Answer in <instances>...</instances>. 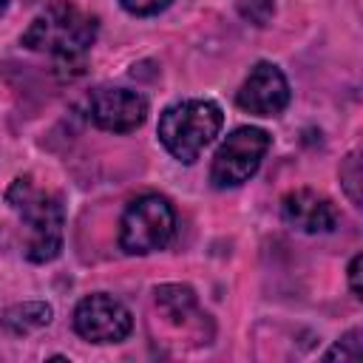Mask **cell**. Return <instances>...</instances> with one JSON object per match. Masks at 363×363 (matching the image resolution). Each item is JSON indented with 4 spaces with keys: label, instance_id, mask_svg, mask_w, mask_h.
<instances>
[{
    "label": "cell",
    "instance_id": "obj_2",
    "mask_svg": "<svg viewBox=\"0 0 363 363\" xmlns=\"http://www.w3.org/2000/svg\"><path fill=\"white\" fill-rule=\"evenodd\" d=\"M6 201L26 227V258L34 264L54 261L62 250V199L40 187L31 176H17L6 190Z\"/></svg>",
    "mask_w": 363,
    "mask_h": 363
},
{
    "label": "cell",
    "instance_id": "obj_9",
    "mask_svg": "<svg viewBox=\"0 0 363 363\" xmlns=\"http://www.w3.org/2000/svg\"><path fill=\"white\" fill-rule=\"evenodd\" d=\"M281 218L301 233H332L337 227V210L335 204L309 187L289 190L281 201Z\"/></svg>",
    "mask_w": 363,
    "mask_h": 363
},
{
    "label": "cell",
    "instance_id": "obj_15",
    "mask_svg": "<svg viewBox=\"0 0 363 363\" xmlns=\"http://www.w3.org/2000/svg\"><path fill=\"white\" fill-rule=\"evenodd\" d=\"M122 3V9L125 11H130V14H139V17H147V14H156V11H162L170 0H119Z\"/></svg>",
    "mask_w": 363,
    "mask_h": 363
},
{
    "label": "cell",
    "instance_id": "obj_3",
    "mask_svg": "<svg viewBox=\"0 0 363 363\" xmlns=\"http://www.w3.org/2000/svg\"><path fill=\"white\" fill-rule=\"evenodd\" d=\"M221 125H224V113L216 102L184 99L164 108V113L159 116V142L173 159L190 164L218 136Z\"/></svg>",
    "mask_w": 363,
    "mask_h": 363
},
{
    "label": "cell",
    "instance_id": "obj_12",
    "mask_svg": "<svg viewBox=\"0 0 363 363\" xmlns=\"http://www.w3.org/2000/svg\"><path fill=\"white\" fill-rule=\"evenodd\" d=\"M238 11L244 20L255 26H267L275 11V0H238Z\"/></svg>",
    "mask_w": 363,
    "mask_h": 363
},
{
    "label": "cell",
    "instance_id": "obj_7",
    "mask_svg": "<svg viewBox=\"0 0 363 363\" xmlns=\"http://www.w3.org/2000/svg\"><path fill=\"white\" fill-rule=\"evenodd\" d=\"M91 119L111 133H130L147 119V99L128 88H96L91 94Z\"/></svg>",
    "mask_w": 363,
    "mask_h": 363
},
{
    "label": "cell",
    "instance_id": "obj_11",
    "mask_svg": "<svg viewBox=\"0 0 363 363\" xmlns=\"http://www.w3.org/2000/svg\"><path fill=\"white\" fill-rule=\"evenodd\" d=\"M156 303L176 320H184L196 309V292L182 284H164L156 289Z\"/></svg>",
    "mask_w": 363,
    "mask_h": 363
},
{
    "label": "cell",
    "instance_id": "obj_14",
    "mask_svg": "<svg viewBox=\"0 0 363 363\" xmlns=\"http://www.w3.org/2000/svg\"><path fill=\"white\" fill-rule=\"evenodd\" d=\"M340 182H343V190L349 193V199L354 204H360V162H357V153H349L343 167H340Z\"/></svg>",
    "mask_w": 363,
    "mask_h": 363
},
{
    "label": "cell",
    "instance_id": "obj_17",
    "mask_svg": "<svg viewBox=\"0 0 363 363\" xmlns=\"http://www.w3.org/2000/svg\"><path fill=\"white\" fill-rule=\"evenodd\" d=\"M3 9H6V0H0V11H3Z\"/></svg>",
    "mask_w": 363,
    "mask_h": 363
},
{
    "label": "cell",
    "instance_id": "obj_13",
    "mask_svg": "<svg viewBox=\"0 0 363 363\" xmlns=\"http://www.w3.org/2000/svg\"><path fill=\"white\" fill-rule=\"evenodd\" d=\"M335 357H340V360H360L363 357V346H360V332L357 329H352L346 337H340L326 352V360H335Z\"/></svg>",
    "mask_w": 363,
    "mask_h": 363
},
{
    "label": "cell",
    "instance_id": "obj_8",
    "mask_svg": "<svg viewBox=\"0 0 363 363\" xmlns=\"http://www.w3.org/2000/svg\"><path fill=\"white\" fill-rule=\"evenodd\" d=\"M238 108L255 116H278L289 105V82L272 62H258L238 91Z\"/></svg>",
    "mask_w": 363,
    "mask_h": 363
},
{
    "label": "cell",
    "instance_id": "obj_16",
    "mask_svg": "<svg viewBox=\"0 0 363 363\" xmlns=\"http://www.w3.org/2000/svg\"><path fill=\"white\" fill-rule=\"evenodd\" d=\"M360 264H363V258H360V255H354V258H352V264H349V284H352L354 298H360Z\"/></svg>",
    "mask_w": 363,
    "mask_h": 363
},
{
    "label": "cell",
    "instance_id": "obj_10",
    "mask_svg": "<svg viewBox=\"0 0 363 363\" xmlns=\"http://www.w3.org/2000/svg\"><path fill=\"white\" fill-rule=\"evenodd\" d=\"M51 315H54V309L45 301H26V303L9 306L3 312V318H0V326L9 335H28L34 329L48 326L51 323Z\"/></svg>",
    "mask_w": 363,
    "mask_h": 363
},
{
    "label": "cell",
    "instance_id": "obj_6",
    "mask_svg": "<svg viewBox=\"0 0 363 363\" xmlns=\"http://www.w3.org/2000/svg\"><path fill=\"white\" fill-rule=\"evenodd\" d=\"M74 329L91 343H119L130 335V312L111 295H85L74 309Z\"/></svg>",
    "mask_w": 363,
    "mask_h": 363
},
{
    "label": "cell",
    "instance_id": "obj_4",
    "mask_svg": "<svg viewBox=\"0 0 363 363\" xmlns=\"http://www.w3.org/2000/svg\"><path fill=\"white\" fill-rule=\"evenodd\" d=\"M176 227V213L164 196H136L119 218V247L128 255H147L162 250Z\"/></svg>",
    "mask_w": 363,
    "mask_h": 363
},
{
    "label": "cell",
    "instance_id": "obj_1",
    "mask_svg": "<svg viewBox=\"0 0 363 363\" xmlns=\"http://www.w3.org/2000/svg\"><path fill=\"white\" fill-rule=\"evenodd\" d=\"M94 37H96L94 14H85L71 3H54L31 20V26L23 34V45L48 54L57 62V68L65 71L74 68V74H79Z\"/></svg>",
    "mask_w": 363,
    "mask_h": 363
},
{
    "label": "cell",
    "instance_id": "obj_5",
    "mask_svg": "<svg viewBox=\"0 0 363 363\" xmlns=\"http://www.w3.org/2000/svg\"><path fill=\"white\" fill-rule=\"evenodd\" d=\"M269 145H272V139L267 130L250 128V125L235 128L213 156L210 182L216 187H238V184L250 182V176H255V170L261 167Z\"/></svg>",
    "mask_w": 363,
    "mask_h": 363
}]
</instances>
